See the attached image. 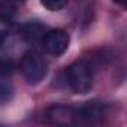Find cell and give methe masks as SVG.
Segmentation results:
<instances>
[{"instance_id": "6da1fadb", "label": "cell", "mask_w": 127, "mask_h": 127, "mask_svg": "<svg viewBox=\"0 0 127 127\" xmlns=\"http://www.w3.org/2000/svg\"><path fill=\"white\" fill-rule=\"evenodd\" d=\"M94 78V67L87 60L75 61L66 70V81L72 91L78 94H85L93 88Z\"/></svg>"}, {"instance_id": "7a4b0ae2", "label": "cell", "mask_w": 127, "mask_h": 127, "mask_svg": "<svg viewBox=\"0 0 127 127\" xmlns=\"http://www.w3.org/2000/svg\"><path fill=\"white\" fill-rule=\"evenodd\" d=\"M20 70L30 84H37L39 81H42L46 76L48 64H46L43 55L32 49L23 55L20 61Z\"/></svg>"}, {"instance_id": "3957f363", "label": "cell", "mask_w": 127, "mask_h": 127, "mask_svg": "<svg viewBox=\"0 0 127 127\" xmlns=\"http://www.w3.org/2000/svg\"><path fill=\"white\" fill-rule=\"evenodd\" d=\"M49 123L55 126H79L81 124V111L79 108L66 106V105H52L45 112Z\"/></svg>"}, {"instance_id": "277c9868", "label": "cell", "mask_w": 127, "mask_h": 127, "mask_svg": "<svg viewBox=\"0 0 127 127\" xmlns=\"http://www.w3.org/2000/svg\"><path fill=\"white\" fill-rule=\"evenodd\" d=\"M69 42H70V37L69 34L64 32V30H51V32H46L43 39H42V45L45 48V51L51 55H61L69 46Z\"/></svg>"}, {"instance_id": "5b68a950", "label": "cell", "mask_w": 127, "mask_h": 127, "mask_svg": "<svg viewBox=\"0 0 127 127\" xmlns=\"http://www.w3.org/2000/svg\"><path fill=\"white\" fill-rule=\"evenodd\" d=\"M45 27L39 23H29L21 29V36L24 40L34 43V42H42L43 36H45Z\"/></svg>"}, {"instance_id": "8992f818", "label": "cell", "mask_w": 127, "mask_h": 127, "mask_svg": "<svg viewBox=\"0 0 127 127\" xmlns=\"http://www.w3.org/2000/svg\"><path fill=\"white\" fill-rule=\"evenodd\" d=\"M17 69L12 58H0V76H11Z\"/></svg>"}, {"instance_id": "52a82bcc", "label": "cell", "mask_w": 127, "mask_h": 127, "mask_svg": "<svg viewBox=\"0 0 127 127\" xmlns=\"http://www.w3.org/2000/svg\"><path fill=\"white\" fill-rule=\"evenodd\" d=\"M40 3L48 11H60V9L67 6L69 0H40Z\"/></svg>"}, {"instance_id": "ba28073f", "label": "cell", "mask_w": 127, "mask_h": 127, "mask_svg": "<svg viewBox=\"0 0 127 127\" xmlns=\"http://www.w3.org/2000/svg\"><path fill=\"white\" fill-rule=\"evenodd\" d=\"M14 96V90L11 85H8L6 82H0V105H3L6 102H9Z\"/></svg>"}, {"instance_id": "9c48e42d", "label": "cell", "mask_w": 127, "mask_h": 127, "mask_svg": "<svg viewBox=\"0 0 127 127\" xmlns=\"http://www.w3.org/2000/svg\"><path fill=\"white\" fill-rule=\"evenodd\" d=\"M114 2H115V3H118V5H120V6H123V8L126 6V0H114Z\"/></svg>"}, {"instance_id": "30bf717a", "label": "cell", "mask_w": 127, "mask_h": 127, "mask_svg": "<svg viewBox=\"0 0 127 127\" xmlns=\"http://www.w3.org/2000/svg\"><path fill=\"white\" fill-rule=\"evenodd\" d=\"M2 42H3V33L0 32V45H2Z\"/></svg>"}, {"instance_id": "8fae6325", "label": "cell", "mask_w": 127, "mask_h": 127, "mask_svg": "<svg viewBox=\"0 0 127 127\" xmlns=\"http://www.w3.org/2000/svg\"><path fill=\"white\" fill-rule=\"evenodd\" d=\"M15 2H23V0H15Z\"/></svg>"}]
</instances>
